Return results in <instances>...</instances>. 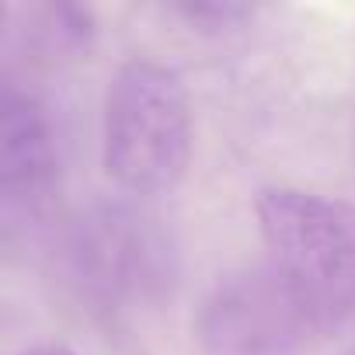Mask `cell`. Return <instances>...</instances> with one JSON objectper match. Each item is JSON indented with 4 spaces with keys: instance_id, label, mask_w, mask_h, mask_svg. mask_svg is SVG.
Masks as SVG:
<instances>
[{
    "instance_id": "cell-7",
    "label": "cell",
    "mask_w": 355,
    "mask_h": 355,
    "mask_svg": "<svg viewBox=\"0 0 355 355\" xmlns=\"http://www.w3.org/2000/svg\"><path fill=\"white\" fill-rule=\"evenodd\" d=\"M21 355H77V352L67 348V345H32V348H25Z\"/></svg>"
},
{
    "instance_id": "cell-3",
    "label": "cell",
    "mask_w": 355,
    "mask_h": 355,
    "mask_svg": "<svg viewBox=\"0 0 355 355\" xmlns=\"http://www.w3.org/2000/svg\"><path fill=\"white\" fill-rule=\"evenodd\" d=\"M63 265L77 296L101 313L157 306L178 282L171 230L125 202H101L77 216L63 237Z\"/></svg>"
},
{
    "instance_id": "cell-2",
    "label": "cell",
    "mask_w": 355,
    "mask_h": 355,
    "mask_svg": "<svg viewBox=\"0 0 355 355\" xmlns=\"http://www.w3.org/2000/svg\"><path fill=\"white\" fill-rule=\"evenodd\" d=\"M268 268L320 324L355 313V206L306 189H265L254 199Z\"/></svg>"
},
{
    "instance_id": "cell-4",
    "label": "cell",
    "mask_w": 355,
    "mask_h": 355,
    "mask_svg": "<svg viewBox=\"0 0 355 355\" xmlns=\"http://www.w3.org/2000/svg\"><path fill=\"white\" fill-rule=\"evenodd\" d=\"M317 331L324 327L268 265L213 282L192 320L199 355H310Z\"/></svg>"
},
{
    "instance_id": "cell-5",
    "label": "cell",
    "mask_w": 355,
    "mask_h": 355,
    "mask_svg": "<svg viewBox=\"0 0 355 355\" xmlns=\"http://www.w3.org/2000/svg\"><path fill=\"white\" fill-rule=\"evenodd\" d=\"M60 192L63 174L49 115L32 94L8 84L0 94V220H4V241L11 244L18 234L42 230L60 206Z\"/></svg>"
},
{
    "instance_id": "cell-8",
    "label": "cell",
    "mask_w": 355,
    "mask_h": 355,
    "mask_svg": "<svg viewBox=\"0 0 355 355\" xmlns=\"http://www.w3.org/2000/svg\"><path fill=\"white\" fill-rule=\"evenodd\" d=\"M341 355H355V338H352V345H348V348H345Z\"/></svg>"
},
{
    "instance_id": "cell-6",
    "label": "cell",
    "mask_w": 355,
    "mask_h": 355,
    "mask_svg": "<svg viewBox=\"0 0 355 355\" xmlns=\"http://www.w3.org/2000/svg\"><path fill=\"white\" fill-rule=\"evenodd\" d=\"M174 15L189 18L192 25H209V28H234L248 21L254 11L248 4H178Z\"/></svg>"
},
{
    "instance_id": "cell-1",
    "label": "cell",
    "mask_w": 355,
    "mask_h": 355,
    "mask_svg": "<svg viewBox=\"0 0 355 355\" xmlns=\"http://www.w3.org/2000/svg\"><path fill=\"white\" fill-rule=\"evenodd\" d=\"M101 164L129 196H164L192 164V101L178 70L157 60L122 63L105 91Z\"/></svg>"
}]
</instances>
